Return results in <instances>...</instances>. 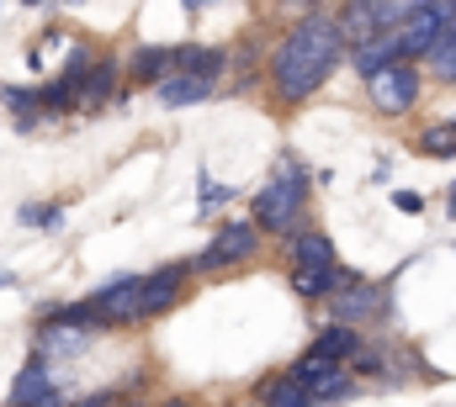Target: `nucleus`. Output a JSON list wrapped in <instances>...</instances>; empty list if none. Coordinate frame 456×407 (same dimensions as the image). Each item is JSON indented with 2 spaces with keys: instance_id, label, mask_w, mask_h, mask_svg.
Instances as JSON below:
<instances>
[{
  "instance_id": "nucleus-1",
  "label": "nucleus",
  "mask_w": 456,
  "mask_h": 407,
  "mask_svg": "<svg viewBox=\"0 0 456 407\" xmlns=\"http://www.w3.org/2000/svg\"><path fill=\"white\" fill-rule=\"evenodd\" d=\"M345 59V37L340 21L324 11H308L276 48H271V96L281 106L308 101Z\"/></svg>"
},
{
  "instance_id": "nucleus-2",
  "label": "nucleus",
  "mask_w": 456,
  "mask_h": 407,
  "mask_svg": "<svg viewBox=\"0 0 456 407\" xmlns=\"http://www.w3.org/2000/svg\"><path fill=\"white\" fill-rule=\"evenodd\" d=\"M303 202H308L303 164H297L292 154H281L276 180H271L265 191H255V202H249V222H255L260 233H281V238H292L297 217H303Z\"/></svg>"
},
{
  "instance_id": "nucleus-3",
  "label": "nucleus",
  "mask_w": 456,
  "mask_h": 407,
  "mask_svg": "<svg viewBox=\"0 0 456 407\" xmlns=\"http://www.w3.org/2000/svg\"><path fill=\"white\" fill-rule=\"evenodd\" d=\"M186 291H191V259H175V265L149 270L143 286H138V323H154V317L175 312V307L186 302Z\"/></svg>"
},
{
  "instance_id": "nucleus-4",
  "label": "nucleus",
  "mask_w": 456,
  "mask_h": 407,
  "mask_svg": "<svg viewBox=\"0 0 456 407\" xmlns=\"http://www.w3.org/2000/svg\"><path fill=\"white\" fill-rule=\"evenodd\" d=\"M366 96H371V106L382 116H403L409 106H419V69H414V59H393L387 69H377L366 80Z\"/></svg>"
},
{
  "instance_id": "nucleus-5",
  "label": "nucleus",
  "mask_w": 456,
  "mask_h": 407,
  "mask_svg": "<svg viewBox=\"0 0 456 407\" xmlns=\"http://www.w3.org/2000/svg\"><path fill=\"white\" fill-rule=\"evenodd\" d=\"M446 11H452V0H425L393 27L398 43H403V59H430L436 53V43L446 37Z\"/></svg>"
},
{
  "instance_id": "nucleus-6",
  "label": "nucleus",
  "mask_w": 456,
  "mask_h": 407,
  "mask_svg": "<svg viewBox=\"0 0 456 407\" xmlns=\"http://www.w3.org/2000/svg\"><path fill=\"white\" fill-rule=\"evenodd\" d=\"M255 249H260V227H255V222H224V227L213 233V243H208V249L191 259V270H202V275H208V270L244 265Z\"/></svg>"
},
{
  "instance_id": "nucleus-7",
  "label": "nucleus",
  "mask_w": 456,
  "mask_h": 407,
  "mask_svg": "<svg viewBox=\"0 0 456 407\" xmlns=\"http://www.w3.org/2000/svg\"><path fill=\"white\" fill-rule=\"evenodd\" d=\"M64 387H59V376H53V365L43 360V355H32L21 371H16V381H11V392H5V407H64Z\"/></svg>"
},
{
  "instance_id": "nucleus-8",
  "label": "nucleus",
  "mask_w": 456,
  "mask_h": 407,
  "mask_svg": "<svg viewBox=\"0 0 456 407\" xmlns=\"http://www.w3.org/2000/svg\"><path fill=\"white\" fill-rule=\"evenodd\" d=\"M377 312H382V291H377L371 281H361V275H350L340 291L330 297V323H340V328L377 323Z\"/></svg>"
},
{
  "instance_id": "nucleus-9",
  "label": "nucleus",
  "mask_w": 456,
  "mask_h": 407,
  "mask_svg": "<svg viewBox=\"0 0 456 407\" xmlns=\"http://www.w3.org/2000/svg\"><path fill=\"white\" fill-rule=\"evenodd\" d=\"M117 80H122V59H117V53H96L91 75L80 80L75 111H102V106H112L117 101Z\"/></svg>"
},
{
  "instance_id": "nucleus-10",
  "label": "nucleus",
  "mask_w": 456,
  "mask_h": 407,
  "mask_svg": "<svg viewBox=\"0 0 456 407\" xmlns=\"http://www.w3.org/2000/svg\"><path fill=\"white\" fill-rule=\"evenodd\" d=\"M287 254H292V270H330V265H340V259H335V238L319 233V227L292 233V238H287Z\"/></svg>"
},
{
  "instance_id": "nucleus-11",
  "label": "nucleus",
  "mask_w": 456,
  "mask_h": 407,
  "mask_svg": "<svg viewBox=\"0 0 456 407\" xmlns=\"http://www.w3.org/2000/svg\"><path fill=\"white\" fill-rule=\"evenodd\" d=\"M393 59H403L398 32H377V37H366V43H355V48H350V69H355L361 80H371V75H377V69H387Z\"/></svg>"
},
{
  "instance_id": "nucleus-12",
  "label": "nucleus",
  "mask_w": 456,
  "mask_h": 407,
  "mask_svg": "<svg viewBox=\"0 0 456 407\" xmlns=\"http://www.w3.org/2000/svg\"><path fill=\"white\" fill-rule=\"evenodd\" d=\"M91 344V333L86 328H69V323H53V317H43L37 323V344H32V355H43V360H64V355H80Z\"/></svg>"
},
{
  "instance_id": "nucleus-13",
  "label": "nucleus",
  "mask_w": 456,
  "mask_h": 407,
  "mask_svg": "<svg viewBox=\"0 0 456 407\" xmlns=\"http://www.w3.org/2000/svg\"><path fill=\"white\" fill-rule=\"evenodd\" d=\"M303 392H308V403H314V407H335V403H345V397H355V392H361V381H355L345 365H335V371L308 376V381H303Z\"/></svg>"
},
{
  "instance_id": "nucleus-14",
  "label": "nucleus",
  "mask_w": 456,
  "mask_h": 407,
  "mask_svg": "<svg viewBox=\"0 0 456 407\" xmlns=\"http://www.w3.org/2000/svg\"><path fill=\"white\" fill-rule=\"evenodd\" d=\"M213 85L218 80H208V75H165L154 85V96H159V106H202L213 96Z\"/></svg>"
},
{
  "instance_id": "nucleus-15",
  "label": "nucleus",
  "mask_w": 456,
  "mask_h": 407,
  "mask_svg": "<svg viewBox=\"0 0 456 407\" xmlns=\"http://www.w3.org/2000/svg\"><path fill=\"white\" fill-rule=\"evenodd\" d=\"M350 275H355V270H345V265H330V270H292V291H297L303 302H330Z\"/></svg>"
},
{
  "instance_id": "nucleus-16",
  "label": "nucleus",
  "mask_w": 456,
  "mask_h": 407,
  "mask_svg": "<svg viewBox=\"0 0 456 407\" xmlns=\"http://www.w3.org/2000/svg\"><path fill=\"white\" fill-rule=\"evenodd\" d=\"M127 75L138 80V85H159L165 75H175V48H133V59H127Z\"/></svg>"
},
{
  "instance_id": "nucleus-17",
  "label": "nucleus",
  "mask_w": 456,
  "mask_h": 407,
  "mask_svg": "<svg viewBox=\"0 0 456 407\" xmlns=\"http://www.w3.org/2000/svg\"><path fill=\"white\" fill-rule=\"evenodd\" d=\"M255 403H260V407H314V403H308V392H303V381H297L292 371L271 376V381L255 392Z\"/></svg>"
},
{
  "instance_id": "nucleus-18",
  "label": "nucleus",
  "mask_w": 456,
  "mask_h": 407,
  "mask_svg": "<svg viewBox=\"0 0 456 407\" xmlns=\"http://www.w3.org/2000/svg\"><path fill=\"white\" fill-rule=\"evenodd\" d=\"M0 101L11 111V122L21 127V132H32L43 116H37V91H27V85H0Z\"/></svg>"
},
{
  "instance_id": "nucleus-19",
  "label": "nucleus",
  "mask_w": 456,
  "mask_h": 407,
  "mask_svg": "<svg viewBox=\"0 0 456 407\" xmlns=\"http://www.w3.org/2000/svg\"><path fill=\"white\" fill-rule=\"evenodd\" d=\"M16 222L21 227H37V233H59L64 227V206L59 202H27L16 211Z\"/></svg>"
},
{
  "instance_id": "nucleus-20",
  "label": "nucleus",
  "mask_w": 456,
  "mask_h": 407,
  "mask_svg": "<svg viewBox=\"0 0 456 407\" xmlns=\"http://www.w3.org/2000/svg\"><path fill=\"white\" fill-rule=\"evenodd\" d=\"M414 148H419L425 159H452L456 154V122H436V127H425Z\"/></svg>"
},
{
  "instance_id": "nucleus-21",
  "label": "nucleus",
  "mask_w": 456,
  "mask_h": 407,
  "mask_svg": "<svg viewBox=\"0 0 456 407\" xmlns=\"http://www.w3.org/2000/svg\"><path fill=\"white\" fill-rule=\"evenodd\" d=\"M224 202H233V191L218 186V180H208V170H202V180H197V211L208 217V211H218Z\"/></svg>"
},
{
  "instance_id": "nucleus-22",
  "label": "nucleus",
  "mask_w": 456,
  "mask_h": 407,
  "mask_svg": "<svg viewBox=\"0 0 456 407\" xmlns=\"http://www.w3.org/2000/svg\"><path fill=\"white\" fill-rule=\"evenodd\" d=\"M430 69H436V75H441L446 85H456V32L436 43V53H430Z\"/></svg>"
},
{
  "instance_id": "nucleus-23",
  "label": "nucleus",
  "mask_w": 456,
  "mask_h": 407,
  "mask_svg": "<svg viewBox=\"0 0 456 407\" xmlns=\"http://www.w3.org/2000/svg\"><path fill=\"white\" fill-rule=\"evenodd\" d=\"M117 397H127L122 387H102V392H86V397H75V403H64V407H112Z\"/></svg>"
},
{
  "instance_id": "nucleus-24",
  "label": "nucleus",
  "mask_w": 456,
  "mask_h": 407,
  "mask_svg": "<svg viewBox=\"0 0 456 407\" xmlns=\"http://www.w3.org/2000/svg\"><path fill=\"white\" fill-rule=\"evenodd\" d=\"M393 206L409 211V217H419V211H425V196H419V191H393Z\"/></svg>"
},
{
  "instance_id": "nucleus-25",
  "label": "nucleus",
  "mask_w": 456,
  "mask_h": 407,
  "mask_svg": "<svg viewBox=\"0 0 456 407\" xmlns=\"http://www.w3.org/2000/svg\"><path fill=\"white\" fill-rule=\"evenodd\" d=\"M181 5H186V11H202V5H213V0H181Z\"/></svg>"
},
{
  "instance_id": "nucleus-26",
  "label": "nucleus",
  "mask_w": 456,
  "mask_h": 407,
  "mask_svg": "<svg viewBox=\"0 0 456 407\" xmlns=\"http://www.w3.org/2000/svg\"><path fill=\"white\" fill-rule=\"evenodd\" d=\"M112 407H143V403H138V397H117Z\"/></svg>"
},
{
  "instance_id": "nucleus-27",
  "label": "nucleus",
  "mask_w": 456,
  "mask_h": 407,
  "mask_svg": "<svg viewBox=\"0 0 456 407\" xmlns=\"http://www.w3.org/2000/svg\"><path fill=\"white\" fill-rule=\"evenodd\" d=\"M0 286H16V275H11V270H0Z\"/></svg>"
},
{
  "instance_id": "nucleus-28",
  "label": "nucleus",
  "mask_w": 456,
  "mask_h": 407,
  "mask_svg": "<svg viewBox=\"0 0 456 407\" xmlns=\"http://www.w3.org/2000/svg\"><path fill=\"white\" fill-rule=\"evenodd\" d=\"M249 407H260V403H249Z\"/></svg>"
}]
</instances>
